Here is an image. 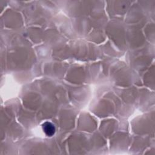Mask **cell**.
I'll return each instance as SVG.
<instances>
[{
  "mask_svg": "<svg viewBox=\"0 0 155 155\" xmlns=\"http://www.w3.org/2000/svg\"><path fill=\"white\" fill-rule=\"evenodd\" d=\"M42 128L45 133L48 136H51L54 134L55 132V128L54 126L49 122H45L42 125Z\"/></svg>",
  "mask_w": 155,
  "mask_h": 155,
  "instance_id": "6da1fadb",
  "label": "cell"
}]
</instances>
